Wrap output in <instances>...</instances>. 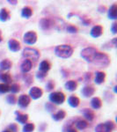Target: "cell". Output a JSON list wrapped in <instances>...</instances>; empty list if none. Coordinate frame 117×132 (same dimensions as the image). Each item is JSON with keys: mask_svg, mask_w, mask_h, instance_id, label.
I'll return each instance as SVG.
<instances>
[{"mask_svg": "<svg viewBox=\"0 0 117 132\" xmlns=\"http://www.w3.org/2000/svg\"><path fill=\"white\" fill-rule=\"evenodd\" d=\"M10 91V86L7 84H0V93H5Z\"/></svg>", "mask_w": 117, "mask_h": 132, "instance_id": "30", "label": "cell"}, {"mask_svg": "<svg viewBox=\"0 0 117 132\" xmlns=\"http://www.w3.org/2000/svg\"><path fill=\"white\" fill-rule=\"evenodd\" d=\"M0 79L2 80V81L5 82V84H7V83L11 82V80H12V78H11L10 74L8 73H3L0 75Z\"/></svg>", "mask_w": 117, "mask_h": 132, "instance_id": "27", "label": "cell"}, {"mask_svg": "<svg viewBox=\"0 0 117 132\" xmlns=\"http://www.w3.org/2000/svg\"><path fill=\"white\" fill-rule=\"evenodd\" d=\"M9 19V12L6 9H2L0 11V20L6 21Z\"/></svg>", "mask_w": 117, "mask_h": 132, "instance_id": "23", "label": "cell"}, {"mask_svg": "<svg viewBox=\"0 0 117 132\" xmlns=\"http://www.w3.org/2000/svg\"><path fill=\"white\" fill-rule=\"evenodd\" d=\"M67 31L70 32V33H76V32L78 31V29H77V27H73V26H68Z\"/></svg>", "mask_w": 117, "mask_h": 132, "instance_id": "33", "label": "cell"}, {"mask_svg": "<svg viewBox=\"0 0 117 132\" xmlns=\"http://www.w3.org/2000/svg\"><path fill=\"white\" fill-rule=\"evenodd\" d=\"M49 100L55 104H62L65 101V95L61 92H55L49 95Z\"/></svg>", "mask_w": 117, "mask_h": 132, "instance_id": "4", "label": "cell"}, {"mask_svg": "<svg viewBox=\"0 0 117 132\" xmlns=\"http://www.w3.org/2000/svg\"><path fill=\"white\" fill-rule=\"evenodd\" d=\"M77 86H78V84H77L76 81H73V80H70L68 81L66 84H65V88L69 91H75L77 89Z\"/></svg>", "mask_w": 117, "mask_h": 132, "instance_id": "18", "label": "cell"}, {"mask_svg": "<svg viewBox=\"0 0 117 132\" xmlns=\"http://www.w3.org/2000/svg\"><path fill=\"white\" fill-rule=\"evenodd\" d=\"M114 129V125L112 122L101 123L95 128V132H112Z\"/></svg>", "mask_w": 117, "mask_h": 132, "instance_id": "6", "label": "cell"}, {"mask_svg": "<svg viewBox=\"0 0 117 132\" xmlns=\"http://www.w3.org/2000/svg\"><path fill=\"white\" fill-rule=\"evenodd\" d=\"M3 132H12V131L9 130V129H6V130H4Z\"/></svg>", "mask_w": 117, "mask_h": 132, "instance_id": "38", "label": "cell"}, {"mask_svg": "<svg viewBox=\"0 0 117 132\" xmlns=\"http://www.w3.org/2000/svg\"><path fill=\"white\" fill-rule=\"evenodd\" d=\"M91 104H92V107L93 108H95V109H98V108H99L101 107V105H102L101 99H99V98H98V97L93 98L92 101H91Z\"/></svg>", "mask_w": 117, "mask_h": 132, "instance_id": "21", "label": "cell"}, {"mask_svg": "<svg viewBox=\"0 0 117 132\" xmlns=\"http://www.w3.org/2000/svg\"><path fill=\"white\" fill-rule=\"evenodd\" d=\"M84 116H86V118L89 121H93V118H94V114H93V112L92 110L88 109V108L84 110Z\"/></svg>", "mask_w": 117, "mask_h": 132, "instance_id": "25", "label": "cell"}, {"mask_svg": "<svg viewBox=\"0 0 117 132\" xmlns=\"http://www.w3.org/2000/svg\"><path fill=\"white\" fill-rule=\"evenodd\" d=\"M102 33H103V28L101 26H95L91 30V35L94 38L99 37L102 35Z\"/></svg>", "mask_w": 117, "mask_h": 132, "instance_id": "11", "label": "cell"}, {"mask_svg": "<svg viewBox=\"0 0 117 132\" xmlns=\"http://www.w3.org/2000/svg\"><path fill=\"white\" fill-rule=\"evenodd\" d=\"M55 53L57 56L62 57V58H68L72 55L73 50L70 45H59L57 46L55 50Z\"/></svg>", "mask_w": 117, "mask_h": 132, "instance_id": "1", "label": "cell"}, {"mask_svg": "<svg viewBox=\"0 0 117 132\" xmlns=\"http://www.w3.org/2000/svg\"><path fill=\"white\" fill-rule=\"evenodd\" d=\"M7 101L9 102L10 104H14L16 101L15 96H14V95H9V96L7 97Z\"/></svg>", "mask_w": 117, "mask_h": 132, "instance_id": "32", "label": "cell"}, {"mask_svg": "<svg viewBox=\"0 0 117 132\" xmlns=\"http://www.w3.org/2000/svg\"><path fill=\"white\" fill-rule=\"evenodd\" d=\"M35 129V125L33 123H27L23 128V132H33Z\"/></svg>", "mask_w": 117, "mask_h": 132, "instance_id": "29", "label": "cell"}, {"mask_svg": "<svg viewBox=\"0 0 117 132\" xmlns=\"http://www.w3.org/2000/svg\"><path fill=\"white\" fill-rule=\"evenodd\" d=\"M32 14H33V11H32V9L30 7H24L22 9V12H21V15H22V17H24V18H30V17L32 16Z\"/></svg>", "mask_w": 117, "mask_h": 132, "instance_id": "19", "label": "cell"}, {"mask_svg": "<svg viewBox=\"0 0 117 132\" xmlns=\"http://www.w3.org/2000/svg\"><path fill=\"white\" fill-rule=\"evenodd\" d=\"M112 31H113V33L114 34H115L116 33V23H114L112 26Z\"/></svg>", "mask_w": 117, "mask_h": 132, "instance_id": "36", "label": "cell"}, {"mask_svg": "<svg viewBox=\"0 0 117 132\" xmlns=\"http://www.w3.org/2000/svg\"><path fill=\"white\" fill-rule=\"evenodd\" d=\"M106 78V74L102 71H97L95 74V83L96 84H101L104 82Z\"/></svg>", "mask_w": 117, "mask_h": 132, "instance_id": "14", "label": "cell"}, {"mask_svg": "<svg viewBox=\"0 0 117 132\" xmlns=\"http://www.w3.org/2000/svg\"><path fill=\"white\" fill-rule=\"evenodd\" d=\"M2 41V37H1V35H0V42Z\"/></svg>", "mask_w": 117, "mask_h": 132, "instance_id": "39", "label": "cell"}, {"mask_svg": "<svg viewBox=\"0 0 117 132\" xmlns=\"http://www.w3.org/2000/svg\"><path fill=\"white\" fill-rule=\"evenodd\" d=\"M17 114H18V113H17ZM16 120L18 121L19 122L24 124V123L27 122V121L28 120V116H27V114H20V113H19Z\"/></svg>", "mask_w": 117, "mask_h": 132, "instance_id": "24", "label": "cell"}, {"mask_svg": "<svg viewBox=\"0 0 117 132\" xmlns=\"http://www.w3.org/2000/svg\"><path fill=\"white\" fill-rule=\"evenodd\" d=\"M23 56L29 61H37L40 57L39 51L33 48H26L23 50Z\"/></svg>", "mask_w": 117, "mask_h": 132, "instance_id": "3", "label": "cell"}, {"mask_svg": "<svg viewBox=\"0 0 117 132\" xmlns=\"http://www.w3.org/2000/svg\"><path fill=\"white\" fill-rule=\"evenodd\" d=\"M47 88H48V91L51 90L52 88H54V84H53L52 82H48V84H47Z\"/></svg>", "mask_w": 117, "mask_h": 132, "instance_id": "34", "label": "cell"}, {"mask_svg": "<svg viewBox=\"0 0 117 132\" xmlns=\"http://www.w3.org/2000/svg\"><path fill=\"white\" fill-rule=\"evenodd\" d=\"M108 17H109V19H112V20L116 19V17H117V5H115V4L113 5L111 7H110L109 12H108Z\"/></svg>", "mask_w": 117, "mask_h": 132, "instance_id": "16", "label": "cell"}, {"mask_svg": "<svg viewBox=\"0 0 117 132\" xmlns=\"http://www.w3.org/2000/svg\"><path fill=\"white\" fill-rule=\"evenodd\" d=\"M93 93H94V88L93 86H86L82 90V94L85 97H90Z\"/></svg>", "mask_w": 117, "mask_h": 132, "instance_id": "15", "label": "cell"}, {"mask_svg": "<svg viewBox=\"0 0 117 132\" xmlns=\"http://www.w3.org/2000/svg\"><path fill=\"white\" fill-rule=\"evenodd\" d=\"M69 104L72 108H77L79 105V99L76 96H71L69 98Z\"/></svg>", "mask_w": 117, "mask_h": 132, "instance_id": "20", "label": "cell"}, {"mask_svg": "<svg viewBox=\"0 0 117 132\" xmlns=\"http://www.w3.org/2000/svg\"><path fill=\"white\" fill-rule=\"evenodd\" d=\"M29 95L32 99L34 100H37L39 98H41L42 96V90L39 87H33L31 88V90L29 91Z\"/></svg>", "mask_w": 117, "mask_h": 132, "instance_id": "8", "label": "cell"}, {"mask_svg": "<svg viewBox=\"0 0 117 132\" xmlns=\"http://www.w3.org/2000/svg\"><path fill=\"white\" fill-rule=\"evenodd\" d=\"M93 63L101 66H107L108 63H109V58H108V56L107 55L103 54V53L98 52Z\"/></svg>", "mask_w": 117, "mask_h": 132, "instance_id": "5", "label": "cell"}, {"mask_svg": "<svg viewBox=\"0 0 117 132\" xmlns=\"http://www.w3.org/2000/svg\"><path fill=\"white\" fill-rule=\"evenodd\" d=\"M39 69H40V71L42 72V73H46L47 71H49L50 63H48V61H42L41 63H40Z\"/></svg>", "mask_w": 117, "mask_h": 132, "instance_id": "13", "label": "cell"}, {"mask_svg": "<svg viewBox=\"0 0 117 132\" xmlns=\"http://www.w3.org/2000/svg\"><path fill=\"white\" fill-rule=\"evenodd\" d=\"M65 114H65V112L63 110H59L56 114H53V119L55 121H61L65 117Z\"/></svg>", "mask_w": 117, "mask_h": 132, "instance_id": "22", "label": "cell"}, {"mask_svg": "<svg viewBox=\"0 0 117 132\" xmlns=\"http://www.w3.org/2000/svg\"><path fill=\"white\" fill-rule=\"evenodd\" d=\"M10 91L13 93H17L20 91V86H19L18 84H12V86H10Z\"/></svg>", "mask_w": 117, "mask_h": 132, "instance_id": "31", "label": "cell"}, {"mask_svg": "<svg viewBox=\"0 0 117 132\" xmlns=\"http://www.w3.org/2000/svg\"><path fill=\"white\" fill-rule=\"evenodd\" d=\"M97 54L98 51L94 48H86L83 50L81 52V56L83 58L86 59L87 62H90V63H93Z\"/></svg>", "mask_w": 117, "mask_h": 132, "instance_id": "2", "label": "cell"}, {"mask_svg": "<svg viewBox=\"0 0 117 132\" xmlns=\"http://www.w3.org/2000/svg\"><path fill=\"white\" fill-rule=\"evenodd\" d=\"M12 67V62L8 59H5L0 63V69L1 70H5V71H7L10 68Z\"/></svg>", "mask_w": 117, "mask_h": 132, "instance_id": "17", "label": "cell"}, {"mask_svg": "<svg viewBox=\"0 0 117 132\" xmlns=\"http://www.w3.org/2000/svg\"><path fill=\"white\" fill-rule=\"evenodd\" d=\"M68 132H78V131H77L75 129H73V128H70V129H68Z\"/></svg>", "mask_w": 117, "mask_h": 132, "instance_id": "37", "label": "cell"}, {"mask_svg": "<svg viewBox=\"0 0 117 132\" xmlns=\"http://www.w3.org/2000/svg\"><path fill=\"white\" fill-rule=\"evenodd\" d=\"M19 106H20V108H27V106L29 105V103H30V98L29 96H27V95H21V96L19 98Z\"/></svg>", "mask_w": 117, "mask_h": 132, "instance_id": "10", "label": "cell"}, {"mask_svg": "<svg viewBox=\"0 0 117 132\" xmlns=\"http://www.w3.org/2000/svg\"><path fill=\"white\" fill-rule=\"evenodd\" d=\"M32 69V62L29 61V60H25L24 62L22 63V64H21V71L23 72H25V73H27V72L30 71Z\"/></svg>", "mask_w": 117, "mask_h": 132, "instance_id": "12", "label": "cell"}, {"mask_svg": "<svg viewBox=\"0 0 117 132\" xmlns=\"http://www.w3.org/2000/svg\"><path fill=\"white\" fill-rule=\"evenodd\" d=\"M10 129L12 131H13V132H17V126L15 124H12V125H10Z\"/></svg>", "mask_w": 117, "mask_h": 132, "instance_id": "35", "label": "cell"}, {"mask_svg": "<svg viewBox=\"0 0 117 132\" xmlns=\"http://www.w3.org/2000/svg\"><path fill=\"white\" fill-rule=\"evenodd\" d=\"M51 23L49 20H47V19H44V20H41V27L42 29H48L50 27Z\"/></svg>", "mask_w": 117, "mask_h": 132, "instance_id": "28", "label": "cell"}, {"mask_svg": "<svg viewBox=\"0 0 117 132\" xmlns=\"http://www.w3.org/2000/svg\"><path fill=\"white\" fill-rule=\"evenodd\" d=\"M76 126H77V128H78V129H85L87 126H88V123H87L86 121L79 120V121H78V122H77Z\"/></svg>", "mask_w": 117, "mask_h": 132, "instance_id": "26", "label": "cell"}, {"mask_svg": "<svg viewBox=\"0 0 117 132\" xmlns=\"http://www.w3.org/2000/svg\"><path fill=\"white\" fill-rule=\"evenodd\" d=\"M8 47H9V50L12 52H18L20 50V43L16 40L12 39L8 42Z\"/></svg>", "mask_w": 117, "mask_h": 132, "instance_id": "9", "label": "cell"}, {"mask_svg": "<svg viewBox=\"0 0 117 132\" xmlns=\"http://www.w3.org/2000/svg\"><path fill=\"white\" fill-rule=\"evenodd\" d=\"M36 41H37V35L33 31L27 32V33L25 34L24 35V42L27 44H35Z\"/></svg>", "mask_w": 117, "mask_h": 132, "instance_id": "7", "label": "cell"}]
</instances>
